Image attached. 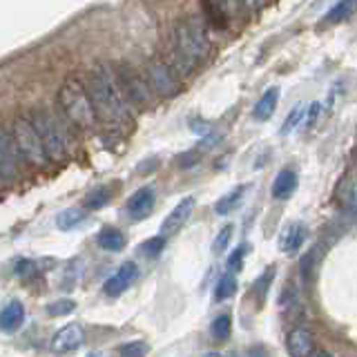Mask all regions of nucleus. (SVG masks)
Returning <instances> with one entry per match:
<instances>
[{
    "label": "nucleus",
    "instance_id": "obj_19",
    "mask_svg": "<svg viewBox=\"0 0 357 357\" xmlns=\"http://www.w3.org/2000/svg\"><path fill=\"white\" fill-rule=\"evenodd\" d=\"M96 243L107 252H121L123 248H126V234H123L119 228H109L107 226V228H103L98 232Z\"/></svg>",
    "mask_w": 357,
    "mask_h": 357
},
{
    "label": "nucleus",
    "instance_id": "obj_4",
    "mask_svg": "<svg viewBox=\"0 0 357 357\" xmlns=\"http://www.w3.org/2000/svg\"><path fill=\"white\" fill-rule=\"evenodd\" d=\"M11 137H14L20 156L31 165H45L47 161V152H45V145L40 141V134L36 126L31 123V119L20 116L14 121V128H11Z\"/></svg>",
    "mask_w": 357,
    "mask_h": 357
},
{
    "label": "nucleus",
    "instance_id": "obj_10",
    "mask_svg": "<svg viewBox=\"0 0 357 357\" xmlns=\"http://www.w3.org/2000/svg\"><path fill=\"white\" fill-rule=\"evenodd\" d=\"M286 346L290 357H310L315 353V340H312V333L304 324H297V326L290 328L288 337H286Z\"/></svg>",
    "mask_w": 357,
    "mask_h": 357
},
{
    "label": "nucleus",
    "instance_id": "obj_8",
    "mask_svg": "<svg viewBox=\"0 0 357 357\" xmlns=\"http://www.w3.org/2000/svg\"><path fill=\"white\" fill-rule=\"evenodd\" d=\"M18 156L20 150L11 137V130H5L3 137H0V174H3V181H11L18 172Z\"/></svg>",
    "mask_w": 357,
    "mask_h": 357
},
{
    "label": "nucleus",
    "instance_id": "obj_34",
    "mask_svg": "<svg viewBox=\"0 0 357 357\" xmlns=\"http://www.w3.org/2000/svg\"><path fill=\"white\" fill-rule=\"evenodd\" d=\"M243 255H245V248H243V245H239V248H234V250H232V255L228 257V273H237V271H239Z\"/></svg>",
    "mask_w": 357,
    "mask_h": 357
},
{
    "label": "nucleus",
    "instance_id": "obj_24",
    "mask_svg": "<svg viewBox=\"0 0 357 357\" xmlns=\"http://www.w3.org/2000/svg\"><path fill=\"white\" fill-rule=\"evenodd\" d=\"M353 11H355V0H340V3L328 11L324 20H326L328 25H335V22H344L346 18L353 14Z\"/></svg>",
    "mask_w": 357,
    "mask_h": 357
},
{
    "label": "nucleus",
    "instance_id": "obj_17",
    "mask_svg": "<svg viewBox=\"0 0 357 357\" xmlns=\"http://www.w3.org/2000/svg\"><path fill=\"white\" fill-rule=\"evenodd\" d=\"M277 103H279V87H268L266 92L261 94V98L255 103L252 119L255 121H268L275 114Z\"/></svg>",
    "mask_w": 357,
    "mask_h": 357
},
{
    "label": "nucleus",
    "instance_id": "obj_21",
    "mask_svg": "<svg viewBox=\"0 0 357 357\" xmlns=\"http://www.w3.org/2000/svg\"><path fill=\"white\" fill-rule=\"evenodd\" d=\"M204 16H206V20L210 22V25L217 27V29H223L228 25L226 11H223V7L217 3V0H204Z\"/></svg>",
    "mask_w": 357,
    "mask_h": 357
},
{
    "label": "nucleus",
    "instance_id": "obj_23",
    "mask_svg": "<svg viewBox=\"0 0 357 357\" xmlns=\"http://www.w3.org/2000/svg\"><path fill=\"white\" fill-rule=\"evenodd\" d=\"M234 293H237V279H234V273H226L219 277V282L215 286V299L223 301V299H230Z\"/></svg>",
    "mask_w": 357,
    "mask_h": 357
},
{
    "label": "nucleus",
    "instance_id": "obj_18",
    "mask_svg": "<svg viewBox=\"0 0 357 357\" xmlns=\"http://www.w3.org/2000/svg\"><path fill=\"white\" fill-rule=\"evenodd\" d=\"M297 190V174L293 170H282L273 181V197L275 199H288Z\"/></svg>",
    "mask_w": 357,
    "mask_h": 357
},
{
    "label": "nucleus",
    "instance_id": "obj_37",
    "mask_svg": "<svg viewBox=\"0 0 357 357\" xmlns=\"http://www.w3.org/2000/svg\"><path fill=\"white\" fill-rule=\"evenodd\" d=\"M250 357H268V355L264 353L261 346H257V349H252V351H250Z\"/></svg>",
    "mask_w": 357,
    "mask_h": 357
},
{
    "label": "nucleus",
    "instance_id": "obj_31",
    "mask_svg": "<svg viewBox=\"0 0 357 357\" xmlns=\"http://www.w3.org/2000/svg\"><path fill=\"white\" fill-rule=\"evenodd\" d=\"M14 271L18 277L22 279H31L33 275L38 273V264L36 261H31V259H25V257H20V259L14 261Z\"/></svg>",
    "mask_w": 357,
    "mask_h": 357
},
{
    "label": "nucleus",
    "instance_id": "obj_14",
    "mask_svg": "<svg viewBox=\"0 0 357 357\" xmlns=\"http://www.w3.org/2000/svg\"><path fill=\"white\" fill-rule=\"evenodd\" d=\"M192 210H195V197H183V199L178 201V204L170 210V215H167V217L163 219L159 234H163V237H170V234H174V232L190 219V215H192Z\"/></svg>",
    "mask_w": 357,
    "mask_h": 357
},
{
    "label": "nucleus",
    "instance_id": "obj_15",
    "mask_svg": "<svg viewBox=\"0 0 357 357\" xmlns=\"http://www.w3.org/2000/svg\"><path fill=\"white\" fill-rule=\"evenodd\" d=\"M22 324H25V306H22V301L18 299L7 301L3 312H0V328L5 333H14Z\"/></svg>",
    "mask_w": 357,
    "mask_h": 357
},
{
    "label": "nucleus",
    "instance_id": "obj_36",
    "mask_svg": "<svg viewBox=\"0 0 357 357\" xmlns=\"http://www.w3.org/2000/svg\"><path fill=\"white\" fill-rule=\"evenodd\" d=\"M310 357H335V355L326 349H315V353H312Z\"/></svg>",
    "mask_w": 357,
    "mask_h": 357
},
{
    "label": "nucleus",
    "instance_id": "obj_38",
    "mask_svg": "<svg viewBox=\"0 0 357 357\" xmlns=\"http://www.w3.org/2000/svg\"><path fill=\"white\" fill-rule=\"evenodd\" d=\"M204 357H223V355H221L219 351H210V353H206Z\"/></svg>",
    "mask_w": 357,
    "mask_h": 357
},
{
    "label": "nucleus",
    "instance_id": "obj_13",
    "mask_svg": "<svg viewBox=\"0 0 357 357\" xmlns=\"http://www.w3.org/2000/svg\"><path fill=\"white\" fill-rule=\"evenodd\" d=\"M306 237H308L306 223L290 221L282 228V232H279V250H282L284 255H295L301 245H304Z\"/></svg>",
    "mask_w": 357,
    "mask_h": 357
},
{
    "label": "nucleus",
    "instance_id": "obj_22",
    "mask_svg": "<svg viewBox=\"0 0 357 357\" xmlns=\"http://www.w3.org/2000/svg\"><path fill=\"white\" fill-rule=\"evenodd\" d=\"M83 219H85V210L65 208L63 212H59V217H56V226H59L61 230H72L78 226V223H83Z\"/></svg>",
    "mask_w": 357,
    "mask_h": 357
},
{
    "label": "nucleus",
    "instance_id": "obj_26",
    "mask_svg": "<svg viewBox=\"0 0 357 357\" xmlns=\"http://www.w3.org/2000/svg\"><path fill=\"white\" fill-rule=\"evenodd\" d=\"M306 114H308V107L306 105H295L293 109L288 112V116H286V121H284V126H282V134H290L293 132L299 123H304V119H306Z\"/></svg>",
    "mask_w": 357,
    "mask_h": 357
},
{
    "label": "nucleus",
    "instance_id": "obj_11",
    "mask_svg": "<svg viewBox=\"0 0 357 357\" xmlns=\"http://www.w3.org/2000/svg\"><path fill=\"white\" fill-rule=\"evenodd\" d=\"M139 277V268L134 261H126L121 268H116L114 275L107 277V282L103 286L105 295L107 297H119L121 293H126V290L134 284V279Z\"/></svg>",
    "mask_w": 357,
    "mask_h": 357
},
{
    "label": "nucleus",
    "instance_id": "obj_1",
    "mask_svg": "<svg viewBox=\"0 0 357 357\" xmlns=\"http://www.w3.org/2000/svg\"><path fill=\"white\" fill-rule=\"evenodd\" d=\"M89 96L96 109V119L107 128H121L128 121V98L119 83V76L107 65H96L89 74Z\"/></svg>",
    "mask_w": 357,
    "mask_h": 357
},
{
    "label": "nucleus",
    "instance_id": "obj_6",
    "mask_svg": "<svg viewBox=\"0 0 357 357\" xmlns=\"http://www.w3.org/2000/svg\"><path fill=\"white\" fill-rule=\"evenodd\" d=\"M31 123L36 126V130L40 134L45 152H47V159L61 161L67 152V145H65V137L59 128V123H56L47 112H36V114L31 116Z\"/></svg>",
    "mask_w": 357,
    "mask_h": 357
},
{
    "label": "nucleus",
    "instance_id": "obj_29",
    "mask_svg": "<svg viewBox=\"0 0 357 357\" xmlns=\"http://www.w3.org/2000/svg\"><path fill=\"white\" fill-rule=\"evenodd\" d=\"M76 310V301L74 299H56L52 304H47V315L50 317H63V315H72Z\"/></svg>",
    "mask_w": 357,
    "mask_h": 357
},
{
    "label": "nucleus",
    "instance_id": "obj_16",
    "mask_svg": "<svg viewBox=\"0 0 357 357\" xmlns=\"http://www.w3.org/2000/svg\"><path fill=\"white\" fill-rule=\"evenodd\" d=\"M337 201L351 215H357V172L346 174L337 185Z\"/></svg>",
    "mask_w": 357,
    "mask_h": 357
},
{
    "label": "nucleus",
    "instance_id": "obj_3",
    "mask_svg": "<svg viewBox=\"0 0 357 357\" xmlns=\"http://www.w3.org/2000/svg\"><path fill=\"white\" fill-rule=\"evenodd\" d=\"M59 105L65 112L76 128L92 130L96 123V109L92 103V96H87V89L76 78H67L59 89Z\"/></svg>",
    "mask_w": 357,
    "mask_h": 357
},
{
    "label": "nucleus",
    "instance_id": "obj_9",
    "mask_svg": "<svg viewBox=\"0 0 357 357\" xmlns=\"http://www.w3.org/2000/svg\"><path fill=\"white\" fill-rule=\"evenodd\" d=\"M83 340H85V333L78 324H65V326L56 331V335L52 337V351L56 355L72 353L83 344Z\"/></svg>",
    "mask_w": 357,
    "mask_h": 357
},
{
    "label": "nucleus",
    "instance_id": "obj_39",
    "mask_svg": "<svg viewBox=\"0 0 357 357\" xmlns=\"http://www.w3.org/2000/svg\"><path fill=\"white\" fill-rule=\"evenodd\" d=\"M85 357H98L96 353H89V355H85Z\"/></svg>",
    "mask_w": 357,
    "mask_h": 357
},
{
    "label": "nucleus",
    "instance_id": "obj_5",
    "mask_svg": "<svg viewBox=\"0 0 357 357\" xmlns=\"http://www.w3.org/2000/svg\"><path fill=\"white\" fill-rule=\"evenodd\" d=\"M145 76L148 83L159 96L172 98L181 92V83H178V74L174 72V67L163 61V59H150L148 67H145Z\"/></svg>",
    "mask_w": 357,
    "mask_h": 357
},
{
    "label": "nucleus",
    "instance_id": "obj_28",
    "mask_svg": "<svg viewBox=\"0 0 357 357\" xmlns=\"http://www.w3.org/2000/svg\"><path fill=\"white\" fill-rule=\"evenodd\" d=\"M210 331H212V337H215L217 342H226V340L230 337V331H232V321H230V317H228V315H219V317H215V321H212Z\"/></svg>",
    "mask_w": 357,
    "mask_h": 357
},
{
    "label": "nucleus",
    "instance_id": "obj_32",
    "mask_svg": "<svg viewBox=\"0 0 357 357\" xmlns=\"http://www.w3.org/2000/svg\"><path fill=\"white\" fill-rule=\"evenodd\" d=\"M145 353H148V344L145 342H128L119 351L121 357H145Z\"/></svg>",
    "mask_w": 357,
    "mask_h": 357
},
{
    "label": "nucleus",
    "instance_id": "obj_25",
    "mask_svg": "<svg viewBox=\"0 0 357 357\" xmlns=\"http://www.w3.org/2000/svg\"><path fill=\"white\" fill-rule=\"evenodd\" d=\"M109 199H112V190L109 188H94L92 192H89L85 197V208L87 210H100V208H105L109 204Z\"/></svg>",
    "mask_w": 357,
    "mask_h": 357
},
{
    "label": "nucleus",
    "instance_id": "obj_27",
    "mask_svg": "<svg viewBox=\"0 0 357 357\" xmlns=\"http://www.w3.org/2000/svg\"><path fill=\"white\" fill-rule=\"evenodd\" d=\"M273 277H275V268H268L266 273H261L259 277H257V282H255V295H257V301L259 304H264V299L268 297V290H271L273 286Z\"/></svg>",
    "mask_w": 357,
    "mask_h": 357
},
{
    "label": "nucleus",
    "instance_id": "obj_30",
    "mask_svg": "<svg viewBox=\"0 0 357 357\" xmlns=\"http://www.w3.org/2000/svg\"><path fill=\"white\" fill-rule=\"evenodd\" d=\"M232 234H234V228H232V223H226L219 232H217V237L215 241H212V252L215 255H221L223 250L228 248L230 241H232Z\"/></svg>",
    "mask_w": 357,
    "mask_h": 357
},
{
    "label": "nucleus",
    "instance_id": "obj_33",
    "mask_svg": "<svg viewBox=\"0 0 357 357\" xmlns=\"http://www.w3.org/2000/svg\"><path fill=\"white\" fill-rule=\"evenodd\" d=\"M163 245H165V237H163V234H159V237H152V239L145 241L141 245V252H145V255H159L163 250Z\"/></svg>",
    "mask_w": 357,
    "mask_h": 357
},
{
    "label": "nucleus",
    "instance_id": "obj_35",
    "mask_svg": "<svg viewBox=\"0 0 357 357\" xmlns=\"http://www.w3.org/2000/svg\"><path fill=\"white\" fill-rule=\"evenodd\" d=\"M239 3L245 7V9H250V11H255V9H259L261 5H264V0H239Z\"/></svg>",
    "mask_w": 357,
    "mask_h": 357
},
{
    "label": "nucleus",
    "instance_id": "obj_20",
    "mask_svg": "<svg viewBox=\"0 0 357 357\" xmlns=\"http://www.w3.org/2000/svg\"><path fill=\"white\" fill-rule=\"evenodd\" d=\"M245 190H248V185H237V188H232L228 195H223V197L217 201V204H215V212H217V215L226 217V215H230V212H232L234 208H239L241 199H243V195H245Z\"/></svg>",
    "mask_w": 357,
    "mask_h": 357
},
{
    "label": "nucleus",
    "instance_id": "obj_7",
    "mask_svg": "<svg viewBox=\"0 0 357 357\" xmlns=\"http://www.w3.org/2000/svg\"><path fill=\"white\" fill-rule=\"evenodd\" d=\"M119 83L123 87V92H126V98L130 100V103L139 105V107H145L150 105L152 100V92H150V83L145 81V78L134 70L132 65L128 63H121L119 65Z\"/></svg>",
    "mask_w": 357,
    "mask_h": 357
},
{
    "label": "nucleus",
    "instance_id": "obj_12",
    "mask_svg": "<svg viewBox=\"0 0 357 357\" xmlns=\"http://www.w3.org/2000/svg\"><path fill=\"white\" fill-rule=\"evenodd\" d=\"M154 201H156V195H154V188L145 185V188H139L137 192H134L130 199H128V215L134 219V221H143L152 215L154 210Z\"/></svg>",
    "mask_w": 357,
    "mask_h": 357
},
{
    "label": "nucleus",
    "instance_id": "obj_2",
    "mask_svg": "<svg viewBox=\"0 0 357 357\" xmlns=\"http://www.w3.org/2000/svg\"><path fill=\"white\" fill-rule=\"evenodd\" d=\"M208 56V38L204 25L197 18H185L176 25L174 47L167 54V63L174 67L176 74H190L199 61Z\"/></svg>",
    "mask_w": 357,
    "mask_h": 357
}]
</instances>
